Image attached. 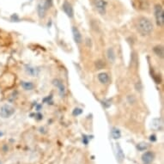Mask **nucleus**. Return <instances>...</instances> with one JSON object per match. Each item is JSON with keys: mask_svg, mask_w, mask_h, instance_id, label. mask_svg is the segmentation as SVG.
Wrapping results in <instances>:
<instances>
[{"mask_svg": "<svg viewBox=\"0 0 164 164\" xmlns=\"http://www.w3.org/2000/svg\"><path fill=\"white\" fill-rule=\"evenodd\" d=\"M137 27L143 35H149L153 31V24L150 20L146 17H140L137 21Z\"/></svg>", "mask_w": 164, "mask_h": 164, "instance_id": "obj_1", "label": "nucleus"}, {"mask_svg": "<svg viewBox=\"0 0 164 164\" xmlns=\"http://www.w3.org/2000/svg\"><path fill=\"white\" fill-rule=\"evenodd\" d=\"M155 16L157 25L163 27L164 24V11L162 5L156 4L155 6Z\"/></svg>", "mask_w": 164, "mask_h": 164, "instance_id": "obj_2", "label": "nucleus"}, {"mask_svg": "<svg viewBox=\"0 0 164 164\" xmlns=\"http://www.w3.org/2000/svg\"><path fill=\"white\" fill-rule=\"evenodd\" d=\"M15 113V108L10 104H4L0 107V116L2 118H10Z\"/></svg>", "mask_w": 164, "mask_h": 164, "instance_id": "obj_3", "label": "nucleus"}, {"mask_svg": "<svg viewBox=\"0 0 164 164\" xmlns=\"http://www.w3.org/2000/svg\"><path fill=\"white\" fill-rule=\"evenodd\" d=\"M96 9L100 15H105L107 10V2L105 0H93Z\"/></svg>", "mask_w": 164, "mask_h": 164, "instance_id": "obj_4", "label": "nucleus"}, {"mask_svg": "<svg viewBox=\"0 0 164 164\" xmlns=\"http://www.w3.org/2000/svg\"><path fill=\"white\" fill-rule=\"evenodd\" d=\"M63 10L65 11L66 15L72 18L74 16V11H73V8L71 6V4L68 2V1H65L63 3Z\"/></svg>", "mask_w": 164, "mask_h": 164, "instance_id": "obj_5", "label": "nucleus"}, {"mask_svg": "<svg viewBox=\"0 0 164 164\" xmlns=\"http://www.w3.org/2000/svg\"><path fill=\"white\" fill-rule=\"evenodd\" d=\"M154 160V154L151 151H147L142 156V161L144 164H150Z\"/></svg>", "mask_w": 164, "mask_h": 164, "instance_id": "obj_6", "label": "nucleus"}, {"mask_svg": "<svg viewBox=\"0 0 164 164\" xmlns=\"http://www.w3.org/2000/svg\"><path fill=\"white\" fill-rule=\"evenodd\" d=\"M72 33H73V37H74L76 43L80 44L83 41V37H82V34L77 27H72Z\"/></svg>", "mask_w": 164, "mask_h": 164, "instance_id": "obj_7", "label": "nucleus"}, {"mask_svg": "<svg viewBox=\"0 0 164 164\" xmlns=\"http://www.w3.org/2000/svg\"><path fill=\"white\" fill-rule=\"evenodd\" d=\"M53 84L58 88V90L59 91V95L63 97L65 96V92H66V89H65V86H64L63 83L59 79H55L53 81Z\"/></svg>", "mask_w": 164, "mask_h": 164, "instance_id": "obj_8", "label": "nucleus"}, {"mask_svg": "<svg viewBox=\"0 0 164 164\" xmlns=\"http://www.w3.org/2000/svg\"><path fill=\"white\" fill-rule=\"evenodd\" d=\"M107 59L110 63L113 64L115 62V59H116V55H115V52L113 50V47H109L107 51Z\"/></svg>", "mask_w": 164, "mask_h": 164, "instance_id": "obj_9", "label": "nucleus"}, {"mask_svg": "<svg viewBox=\"0 0 164 164\" xmlns=\"http://www.w3.org/2000/svg\"><path fill=\"white\" fill-rule=\"evenodd\" d=\"M37 10H38V15H39L40 18H44L45 16H46V7L45 5V3H39Z\"/></svg>", "mask_w": 164, "mask_h": 164, "instance_id": "obj_10", "label": "nucleus"}, {"mask_svg": "<svg viewBox=\"0 0 164 164\" xmlns=\"http://www.w3.org/2000/svg\"><path fill=\"white\" fill-rule=\"evenodd\" d=\"M98 80L100 83L102 84H107L109 82V76L106 72H101L98 75Z\"/></svg>", "mask_w": 164, "mask_h": 164, "instance_id": "obj_11", "label": "nucleus"}, {"mask_svg": "<svg viewBox=\"0 0 164 164\" xmlns=\"http://www.w3.org/2000/svg\"><path fill=\"white\" fill-rule=\"evenodd\" d=\"M154 53L160 58H163L164 57V49L163 46H156L154 47Z\"/></svg>", "mask_w": 164, "mask_h": 164, "instance_id": "obj_12", "label": "nucleus"}, {"mask_svg": "<svg viewBox=\"0 0 164 164\" xmlns=\"http://www.w3.org/2000/svg\"><path fill=\"white\" fill-rule=\"evenodd\" d=\"M124 158H125V154L120 144H117V159L119 160V162H122Z\"/></svg>", "mask_w": 164, "mask_h": 164, "instance_id": "obj_13", "label": "nucleus"}, {"mask_svg": "<svg viewBox=\"0 0 164 164\" xmlns=\"http://www.w3.org/2000/svg\"><path fill=\"white\" fill-rule=\"evenodd\" d=\"M22 86L26 90H31L34 87V85L31 82H22Z\"/></svg>", "mask_w": 164, "mask_h": 164, "instance_id": "obj_14", "label": "nucleus"}, {"mask_svg": "<svg viewBox=\"0 0 164 164\" xmlns=\"http://www.w3.org/2000/svg\"><path fill=\"white\" fill-rule=\"evenodd\" d=\"M112 136H113V137L114 139H118V138H120V136H121L120 130L117 129V128H113V131H112Z\"/></svg>", "mask_w": 164, "mask_h": 164, "instance_id": "obj_15", "label": "nucleus"}, {"mask_svg": "<svg viewBox=\"0 0 164 164\" xmlns=\"http://www.w3.org/2000/svg\"><path fill=\"white\" fill-rule=\"evenodd\" d=\"M137 148L139 151H144L148 148V144L146 143H141L137 145Z\"/></svg>", "mask_w": 164, "mask_h": 164, "instance_id": "obj_16", "label": "nucleus"}, {"mask_svg": "<svg viewBox=\"0 0 164 164\" xmlns=\"http://www.w3.org/2000/svg\"><path fill=\"white\" fill-rule=\"evenodd\" d=\"M161 125V120L158 119H156L152 121V127L153 129H158Z\"/></svg>", "mask_w": 164, "mask_h": 164, "instance_id": "obj_17", "label": "nucleus"}, {"mask_svg": "<svg viewBox=\"0 0 164 164\" xmlns=\"http://www.w3.org/2000/svg\"><path fill=\"white\" fill-rule=\"evenodd\" d=\"M96 68H97L98 70H101V69L105 66V64H104L101 60H99V61H96Z\"/></svg>", "mask_w": 164, "mask_h": 164, "instance_id": "obj_18", "label": "nucleus"}, {"mask_svg": "<svg viewBox=\"0 0 164 164\" xmlns=\"http://www.w3.org/2000/svg\"><path fill=\"white\" fill-rule=\"evenodd\" d=\"M45 5H46V9L50 8L53 5V0H46L45 1Z\"/></svg>", "mask_w": 164, "mask_h": 164, "instance_id": "obj_19", "label": "nucleus"}, {"mask_svg": "<svg viewBox=\"0 0 164 164\" xmlns=\"http://www.w3.org/2000/svg\"><path fill=\"white\" fill-rule=\"evenodd\" d=\"M150 141H152V142H155L156 140V136L155 135H153V136H150Z\"/></svg>", "mask_w": 164, "mask_h": 164, "instance_id": "obj_20", "label": "nucleus"}]
</instances>
